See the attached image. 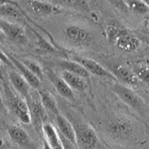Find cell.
<instances>
[{"instance_id": "7", "label": "cell", "mask_w": 149, "mask_h": 149, "mask_svg": "<svg viewBox=\"0 0 149 149\" xmlns=\"http://www.w3.org/2000/svg\"><path fill=\"white\" fill-rule=\"evenodd\" d=\"M134 130V125L128 119L117 117L107 125V132L114 139H125L129 137Z\"/></svg>"}, {"instance_id": "13", "label": "cell", "mask_w": 149, "mask_h": 149, "mask_svg": "<svg viewBox=\"0 0 149 149\" xmlns=\"http://www.w3.org/2000/svg\"><path fill=\"white\" fill-rule=\"evenodd\" d=\"M8 134L16 144L29 149H34V146L30 136L20 126L10 125L8 127Z\"/></svg>"}, {"instance_id": "5", "label": "cell", "mask_w": 149, "mask_h": 149, "mask_svg": "<svg viewBox=\"0 0 149 149\" xmlns=\"http://www.w3.org/2000/svg\"><path fill=\"white\" fill-rule=\"evenodd\" d=\"M69 57H70V60L75 61L78 63H79L81 66H83L85 70L90 73V74H93L95 76L106 78V79L113 81H117L116 78L114 77L113 74H112L111 72L107 70L102 65H101L97 61H94L91 58H86L84 56L75 54H70Z\"/></svg>"}, {"instance_id": "17", "label": "cell", "mask_w": 149, "mask_h": 149, "mask_svg": "<svg viewBox=\"0 0 149 149\" xmlns=\"http://www.w3.org/2000/svg\"><path fill=\"white\" fill-rule=\"evenodd\" d=\"M0 15L8 18L19 19L23 18L24 13L18 2L0 1Z\"/></svg>"}, {"instance_id": "19", "label": "cell", "mask_w": 149, "mask_h": 149, "mask_svg": "<svg viewBox=\"0 0 149 149\" xmlns=\"http://www.w3.org/2000/svg\"><path fill=\"white\" fill-rule=\"evenodd\" d=\"M42 131L44 134L46 142L52 149H63L58 136V130L51 124L46 123L42 127Z\"/></svg>"}, {"instance_id": "18", "label": "cell", "mask_w": 149, "mask_h": 149, "mask_svg": "<svg viewBox=\"0 0 149 149\" xmlns=\"http://www.w3.org/2000/svg\"><path fill=\"white\" fill-rule=\"evenodd\" d=\"M58 66L62 71H67L81 77L84 79L90 78V74L82 66L72 60H61L58 62Z\"/></svg>"}, {"instance_id": "20", "label": "cell", "mask_w": 149, "mask_h": 149, "mask_svg": "<svg viewBox=\"0 0 149 149\" xmlns=\"http://www.w3.org/2000/svg\"><path fill=\"white\" fill-rule=\"evenodd\" d=\"M61 76L72 90L83 92L86 90V82L81 77L67 71H62Z\"/></svg>"}, {"instance_id": "6", "label": "cell", "mask_w": 149, "mask_h": 149, "mask_svg": "<svg viewBox=\"0 0 149 149\" xmlns=\"http://www.w3.org/2000/svg\"><path fill=\"white\" fill-rule=\"evenodd\" d=\"M0 29L6 36V38L19 46H26L29 42L26 31L20 25L0 19Z\"/></svg>"}, {"instance_id": "28", "label": "cell", "mask_w": 149, "mask_h": 149, "mask_svg": "<svg viewBox=\"0 0 149 149\" xmlns=\"http://www.w3.org/2000/svg\"><path fill=\"white\" fill-rule=\"evenodd\" d=\"M0 111H2V112L5 111V105H4L3 98H2V93H1V91H0Z\"/></svg>"}, {"instance_id": "4", "label": "cell", "mask_w": 149, "mask_h": 149, "mask_svg": "<svg viewBox=\"0 0 149 149\" xmlns=\"http://www.w3.org/2000/svg\"><path fill=\"white\" fill-rule=\"evenodd\" d=\"M75 131L78 148L93 149L97 146L98 138L95 130L85 123H76L73 125Z\"/></svg>"}, {"instance_id": "25", "label": "cell", "mask_w": 149, "mask_h": 149, "mask_svg": "<svg viewBox=\"0 0 149 149\" xmlns=\"http://www.w3.org/2000/svg\"><path fill=\"white\" fill-rule=\"evenodd\" d=\"M21 62L23 63L26 67L30 70L34 75L39 78L40 80H42L44 78V71L42 70V69L41 68V66H40L37 62L34 61H31L30 59H22L21 60Z\"/></svg>"}, {"instance_id": "31", "label": "cell", "mask_w": 149, "mask_h": 149, "mask_svg": "<svg viewBox=\"0 0 149 149\" xmlns=\"http://www.w3.org/2000/svg\"><path fill=\"white\" fill-rule=\"evenodd\" d=\"M42 149H52V148L49 146V145L48 144L46 141H44L43 144H42Z\"/></svg>"}, {"instance_id": "9", "label": "cell", "mask_w": 149, "mask_h": 149, "mask_svg": "<svg viewBox=\"0 0 149 149\" xmlns=\"http://www.w3.org/2000/svg\"><path fill=\"white\" fill-rule=\"evenodd\" d=\"M44 74L53 85L54 89L59 93L60 95L69 100H72L74 98L73 90L68 86L67 84L61 78V76L58 75L54 70L47 68L44 72Z\"/></svg>"}, {"instance_id": "22", "label": "cell", "mask_w": 149, "mask_h": 149, "mask_svg": "<svg viewBox=\"0 0 149 149\" xmlns=\"http://www.w3.org/2000/svg\"><path fill=\"white\" fill-rule=\"evenodd\" d=\"M126 6L127 10L139 16H144L149 14V6L147 2L145 1H139V0H131V1H125Z\"/></svg>"}, {"instance_id": "33", "label": "cell", "mask_w": 149, "mask_h": 149, "mask_svg": "<svg viewBox=\"0 0 149 149\" xmlns=\"http://www.w3.org/2000/svg\"><path fill=\"white\" fill-rule=\"evenodd\" d=\"M146 2H147V4L148 5V6H149V1H146Z\"/></svg>"}, {"instance_id": "30", "label": "cell", "mask_w": 149, "mask_h": 149, "mask_svg": "<svg viewBox=\"0 0 149 149\" xmlns=\"http://www.w3.org/2000/svg\"><path fill=\"white\" fill-rule=\"evenodd\" d=\"M5 143L4 139L0 136V149H5Z\"/></svg>"}, {"instance_id": "16", "label": "cell", "mask_w": 149, "mask_h": 149, "mask_svg": "<svg viewBox=\"0 0 149 149\" xmlns=\"http://www.w3.org/2000/svg\"><path fill=\"white\" fill-rule=\"evenodd\" d=\"M56 124L58 127V132L62 136H63L66 139L70 140L75 146L76 143V136H75V131L71 122L61 114L56 116Z\"/></svg>"}, {"instance_id": "2", "label": "cell", "mask_w": 149, "mask_h": 149, "mask_svg": "<svg viewBox=\"0 0 149 149\" xmlns=\"http://www.w3.org/2000/svg\"><path fill=\"white\" fill-rule=\"evenodd\" d=\"M22 5L30 13L38 17H49L59 14H67L69 11L54 2L44 1H26Z\"/></svg>"}, {"instance_id": "26", "label": "cell", "mask_w": 149, "mask_h": 149, "mask_svg": "<svg viewBox=\"0 0 149 149\" xmlns=\"http://www.w3.org/2000/svg\"><path fill=\"white\" fill-rule=\"evenodd\" d=\"M58 136H59L60 140H61V145L63 146V149H78V146H75L74 143L70 142V140H68L67 139H66L63 136L60 134L59 133H58Z\"/></svg>"}, {"instance_id": "23", "label": "cell", "mask_w": 149, "mask_h": 149, "mask_svg": "<svg viewBox=\"0 0 149 149\" xmlns=\"http://www.w3.org/2000/svg\"><path fill=\"white\" fill-rule=\"evenodd\" d=\"M140 83L149 88V66L142 63H133L130 66Z\"/></svg>"}, {"instance_id": "3", "label": "cell", "mask_w": 149, "mask_h": 149, "mask_svg": "<svg viewBox=\"0 0 149 149\" xmlns=\"http://www.w3.org/2000/svg\"><path fill=\"white\" fill-rule=\"evenodd\" d=\"M64 37L69 44L78 48L88 47L93 42L90 31L78 25H70L65 29Z\"/></svg>"}, {"instance_id": "14", "label": "cell", "mask_w": 149, "mask_h": 149, "mask_svg": "<svg viewBox=\"0 0 149 149\" xmlns=\"http://www.w3.org/2000/svg\"><path fill=\"white\" fill-rule=\"evenodd\" d=\"M111 72L116 80H119L122 83L129 86H138L140 83L131 68L129 66L122 64L115 65Z\"/></svg>"}, {"instance_id": "10", "label": "cell", "mask_w": 149, "mask_h": 149, "mask_svg": "<svg viewBox=\"0 0 149 149\" xmlns=\"http://www.w3.org/2000/svg\"><path fill=\"white\" fill-rule=\"evenodd\" d=\"M8 96L12 109L17 115V118L23 124H30L31 120L27 102L20 95L10 94Z\"/></svg>"}, {"instance_id": "32", "label": "cell", "mask_w": 149, "mask_h": 149, "mask_svg": "<svg viewBox=\"0 0 149 149\" xmlns=\"http://www.w3.org/2000/svg\"><path fill=\"white\" fill-rule=\"evenodd\" d=\"M2 61H1V60H0V68H1V66H2Z\"/></svg>"}, {"instance_id": "15", "label": "cell", "mask_w": 149, "mask_h": 149, "mask_svg": "<svg viewBox=\"0 0 149 149\" xmlns=\"http://www.w3.org/2000/svg\"><path fill=\"white\" fill-rule=\"evenodd\" d=\"M10 62L13 64V66L17 69V71L19 72V74L26 80V81L29 83L30 86L33 89H38L40 86V80L34 75L30 70L26 67L23 63L21 62L20 60H19L16 57L12 54H7Z\"/></svg>"}, {"instance_id": "24", "label": "cell", "mask_w": 149, "mask_h": 149, "mask_svg": "<svg viewBox=\"0 0 149 149\" xmlns=\"http://www.w3.org/2000/svg\"><path fill=\"white\" fill-rule=\"evenodd\" d=\"M125 29V28L119 26V25H116V24L107 25L105 29V36H106L107 40L110 43L115 44L117 37H119Z\"/></svg>"}, {"instance_id": "11", "label": "cell", "mask_w": 149, "mask_h": 149, "mask_svg": "<svg viewBox=\"0 0 149 149\" xmlns=\"http://www.w3.org/2000/svg\"><path fill=\"white\" fill-rule=\"evenodd\" d=\"M115 45L122 51L134 52L140 48L141 41L136 36L133 34L127 29H125L117 37Z\"/></svg>"}, {"instance_id": "1", "label": "cell", "mask_w": 149, "mask_h": 149, "mask_svg": "<svg viewBox=\"0 0 149 149\" xmlns=\"http://www.w3.org/2000/svg\"><path fill=\"white\" fill-rule=\"evenodd\" d=\"M112 90L121 100L139 113L143 114L146 105L142 98L135 91L122 84L115 83L112 86Z\"/></svg>"}, {"instance_id": "12", "label": "cell", "mask_w": 149, "mask_h": 149, "mask_svg": "<svg viewBox=\"0 0 149 149\" xmlns=\"http://www.w3.org/2000/svg\"><path fill=\"white\" fill-rule=\"evenodd\" d=\"M8 79L10 84L26 101L29 98L31 95V87L26 80L17 70H10L8 73Z\"/></svg>"}, {"instance_id": "21", "label": "cell", "mask_w": 149, "mask_h": 149, "mask_svg": "<svg viewBox=\"0 0 149 149\" xmlns=\"http://www.w3.org/2000/svg\"><path fill=\"white\" fill-rule=\"evenodd\" d=\"M38 94H39L40 101L42 104V107H44L46 111L50 112L55 116L60 114L55 99L51 93L46 90H39Z\"/></svg>"}, {"instance_id": "8", "label": "cell", "mask_w": 149, "mask_h": 149, "mask_svg": "<svg viewBox=\"0 0 149 149\" xmlns=\"http://www.w3.org/2000/svg\"><path fill=\"white\" fill-rule=\"evenodd\" d=\"M30 112L31 120L36 129H41L47 119L46 110L42 107L40 99H36L30 95L27 101Z\"/></svg>"}, {"instance_id": "27", "label": "cell", "mask_w": 149, "mask_h": 149, "mask_svg": "<svg viewBox=\"0 0 149 149\" xmlns=\"http://www.w3.org/2000/svg\"><path fill=\"white\" fill-rule=\"evenodd\" d=\"M0 60L2 61V63H5V64H7L8 66L14 67V66H13V64H12V63L10 62V59H9L8 57V55L6 54V53L4 52L2 49H0Z\"/></svg>"}, {"instance_id": "29", "label": "cell", "mask_w": 149, "mask_h": 149, "mask_svg": "<svg viewBox=\"0 0 149 149\" xmlns=\"http://www.w3.org/2000/svg\"><path fill=\"white\" fill-rule=\"evenodd\" d=\"M6 39H7V38H6V36L5 35L3 31L0 29V43H3Z\"/></svg>"}]
</instances>
